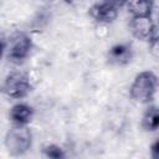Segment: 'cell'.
Here are the masks:
<instances>
[{"label": "cell", "mask_w": 159, "mask_h": 159, "mask_svg": "<svg viewBox=\"0 0 159 159\" xmlns=\"http://www.w3.org/2000/svg\"><path fill=\"white\" fill-rule=\"evenodd\" d=\"M157 83L158 81L153 72L139 73L130 87V97L142 103L152 101L157 91Z\"/></svg>", "instance_id": "cell-2"}, {"label": "cell", "mask_w": 159, "mask_h": 159, "mask_svg": "<svg viewBox=\"0 0 159 159\" xmlns=\"http://www.w3.org/2000/svg\"><path fill=\"white\" fill-rule=\"evenodd\" d=\"M150 155L152 159H159V143L155 142L150 148Z\"/></svg>", "instance_id": "cell-12"}, {"label": "cell", "mask_w": 159, "mask_h": 159, "mask_svg": "<svg viewBox=\"0 0 159 159\" xmlns=\"http://www.w3.org/2000/svg\"><path fill=\"white\" fill-rule=\"evenodd\" d=\"M108 56H109V60L112 62L118 63V65H124V63L130 61V57H132L130 46H128L125 43L116 45L109 50Z\"/></svg>", "instance_id": "cell-7"}, {"label": "cell", "mask_w": 159, "mask_h": 159, "mask_svg": "<svg viewBox=\"0 0 159 159\" xmlns=\"http://www.w3.org/2000/svg\"><path fill=\"white\" fill-rule=\"evenodd\" d=\"M31 89L29 77L21 72H14L9 75L4 82L2 91L11 98H22Z\"/></svg>", "instance_id": "cell-3"}, {"label": "cell", "mask_w": 159, "mask_h": 159, "mask_svg": "<svg viewBox=\"0 0 159 159\" xmlns=\"http://www.w3.org/2000/svg\"><path fill=\"white\" fill-rule=\"evenodd\" d=\"M132 31L135 37L143 41H157V30L152 16H133Z\"/></svg>", "instance_id": "cell-4"}, {"label": "cell", "mask_w": 159, "mask_h": 159, "mask_svg": "<svg viewBox=\"0 0 159 159\" xmlns=\"http://www.w3.org/2000/svg\"><path fill=\"white\" fill-rule=\"evenodd\" d=\"M31 50V39L25 34H17L14 36L11 47L9 51V60L12 63H21Z\"/></svg>", "instance_id": "cell-5"}, {"label": "cell", "mask_w": 159, "mask_h": 159, "mask_svg": "<svg viewBox=\"0 0 159 159\" xmlns=\"http://www.w3.org/2000/svg\"><path fill=\"white\" fill-rule=\"evenodd\" d=\"M10 117L16 124L25 125L32 118V108L27 104H16L11 108Z\"/></svg>", "instance_id": "cell-8"}, {"label": "cell", "mask_w": 159, "mask_h": 159, "mask_svg": "<svg viewBox=\"0 0 159 159\" xmlns=\"http://www.w3.org/2000/svg\"><path fill=\"white\" fill-rule=\"evenodd\" d=\"M42 153L46 159H66V154H65L63 149L55 144L46 145L43 148Z\"/></svg>", "instance_id": "cell-11"}, {"label": "cell", "mask_w": 159, "mask_h": 159, "mask_svg": "<svg viewBox=\"0 0 159 159\" xmlns=\"http://www.w3.org/2000/svg\"><path fill=\"white\" fill-rule=\"evenodd\" d=\"M133 16H150L153 2L149 1H129L125 4Z\"/></svg>", "instance_id": "cell-9"}, {"label": "cell", "mask_w": 159, "mask_h": 159, "mask_svg": "<svg viewBox=\"0 0 159 159\" xmlns=\"http://www.w3.org/2000/svg\"><path fill=\"white\" fill-rule=\"evenodd\" d=\"M158 125H159L158 109L155 106H152L150 108H148V111L145 112V114L143 117V127L147 130H155V129H158Z\"/></svg>", "instance_id": "cell-10"}, {"label": "cell", "mask_w": 159, "mask_h": 159, "mask_svg": "<svg viewBox=\"0 0 159 159\" xmlns=\"http://www.w3.org/2000/svg\"><path fill=\"white\" fill-rule=\"evenodd\" d=\"M5 147L10 155L20 157L31 147V133L22 124H15L5 137Z\"/></svg>", "instance_id": "cell-1"}, {"label": "cell", "mask_w": 159, "mask_h": 159, "mask_svg": "<svg viewBox=\"0 0 159 159\" xmlns=\"http://www.w3.org/2000/svg\"><path fill=\"white\" fill-rule=\"evenodd\" d=\"M91 16L98 22H112L118 15V4L117 2H96L89 9Z\"/></svg>", "instance_id": "cell-6"}, {"label": "cell", "mask_w": 159, "mask_h": 159, "mask_svg": "<svg viewBox=\"0 0 159 159\" xmlns=\"http://www.w3.org/2000/svg\"><path fill=\"white\" fill-rule=\"evenodd\" d=\"M2 50H4V43L0 42V57H1V55H2Z\"/></svg>", "instance_id": "cell-13"}]
</instances>
